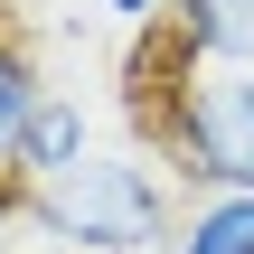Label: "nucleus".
I'll use <instances>...</instances> for the list:
<instances>
[{
  "mask_svg": "<svg viewBox=\"0 0 254 254\" xmlns=\"http://www.w3.org/2000/svg\"><path fill=\"white\" fill-rule=\"evenodd\" d=\"M85 151H94V123H85V104H75V94H47V104L28 113V141H19V170H9V189L66 179Z\"/></svg>",
  "mask_w": 254,
  "mask_h": 254,
  "instance_id": "nucleus-3",
  "label": "nucleus"
},
{
  "mask_svg": "<svg viewBox=\"0 0 254 254\" xmlns=\"http://www.w3.org/2000/svg\"><path fill=\"white\" fill-rule=\"evenodd\" d=\"M113 19H132V28H151V38H170V19H179V0H104Z\"/></svg>",
  "mask_w": 254,
  "mask_h": 254,
  "instance_id": "nucleus-7",
  "label": "nucleus"
},
{
  "mask_svg": "<svg viewBox=\"0 0 254 254\" xmlns=\"http://www.w3.org/2000/svg\"><path fill=\"white\" fill-rule=\"evenodd\" d=\"M160 151L179 179L207 189H245L254 198V66H198L170 47L160 75Z\"/></svg>",
  "mask_w": 254,
  "mask_h": 254,
  "instance_id": "nucleus-2",
  "label": "nucleus"
},
{
  "mask_svg": "<svg viewBox=\"0 0 254 254\" xmlns=\"http://www.w3.org/2000/svg\"><path fill=\"white\" fill-rule=\"evenodd\" d=\"M170 254H254V198L245 189H207V198L179 217Z\"/></svg>",
  "mask_w": 254,
  "mask_h": 254,
  "instance_id": "nucleus-5",
  "label": "nucleus"
},
{
  "mask_svg": "<svg viewBox=\"0 0 254 254\" xmlns=\"http://www.w3.org/2000/svg\"><path fill=\"white\" fill-rule=\"evenodd\" d=\"M47 104V75L19 38H0V179L19 170V141H28V113Z\"/></svg>",
  "mask_w": 254,
  "mask_h": 254,
  "instance_id": "nucleus-6",
  "label": "nucleus"
},
{
  "mask_svg": "<svg viewBox=\"0 0 254 254\" xmlns=\"http://www.w3.org/2000/svg\"><path fill=\"white\" fill-rule=\"evenodd\" d=\"M19 217H28L57 254H151V245L179 236L170 179H160L141 151H85L66 179L19 189Z\"/></svg>",
  "mask_w": 254,
  "mask_h": 254,
  "instance_id": "nucleus-1",
  "label": "nucleus"
},
{
  "mask_svg": "<svg viewBox=\"0 0 254 254\" xmlns=\"http://www.w3.org/2000/svg\"><path fill=\"white\" fill-rule=\"evenodd\" d=\"M170 47L198 66H254V0H179Z\"/></svg>",
  "mask_w": 254,
  "mask_h": 254,
  "instance_id": "nucleus-4",
  "label": "nucleus"
}]
</instances>
